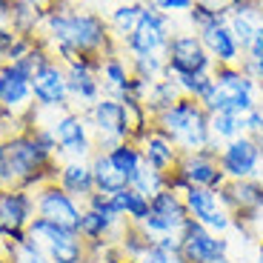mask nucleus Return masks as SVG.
<instances>
[{
	"mask_svg": "<svg viewBox=\"0 0 263 263\" xmlns=\"http://www.w3.org/2000/svg\"><path fill=\"white\" fill-rule=\"evenodd\" d=\"M166 78H172L178 83L183 98H195L203 103V98L212 89V74H186V72H166Z\"/></svg>",
	"mask_w": 263,
	"mask_h": 263,
	"instance_id": "35",
	"label": "nucleus"
},
{
	"mask_svg": "<svg viewBox=\"0 0 263 263\" xmlns=\"http://www.w3.org/2000/svg\"><path fill=\"white\" fill-rule=\"evenodd\" d=\"M189 220L192 217L186 212L183 195L180 192H172V189H163L149 200V215H146V220L140 226L155 240V237H163V235H180Z\"/></svg>",
	"mask_w": 263,
	"mask_h": 263,
	"instance_id": "13",
	"label": "nucleus"
},
{
	"mask_svg": "<svg viewBox=\"0 0 263 263\" xmlns=\"http://www.w3.org/2000/svg\"><path fill=\"white\" fill-rule=\"evenodd\" d=\"M37 217L34 192L23 186H0V240H23Z\"/></svg>",
	"mask_w": 263,
	"mask_h": 263,
	"instance_id": "11",
	"label": "nucleus"
},
{
	"mask_svg": "<svg viewBox=\"0 0 263 263\" xmlns=\"http://www.w3.org/2000/svg\"><path fill=\"white\" fill-rule=\"evenodd\" d=\"M83 263H106V260H103V257H100V255H89V257H86Z\"/></svg>",
	"mask_w": 263,
	"mask_h": 263,
	"instance_id": "45",
	"label": "nucleus"
},
{
	"mask_svg": "<svg viewBox=\"0 0 263 263\" xmlns=\"http://www.w3.org/2000/svg\"><path fill=\"white\" fill-rule=\"evenodd\" d=\"M14 40H17V32L9 23H0V66L9 63V52H12Z\"/></svg>",
	"mask_w": 263,
	"mask_h": 263,
	"instance_id": "42",
	"label": "nucleus"
},
{
	"mask_svg": "<svg viewBox=\"0 0 263 263\" xmlns=\"http://www.w3.org/2000/svg\"><path fill=\"white\" fill-rule=\"evenodd\" d=\"M26 120H29V126H34V123L49 126L60 160H89L95 152H98L95 135H92V129H89V120H86V115L78 112V109L43 112V109L34 106Z\"/></svg>",
	"mask_w": 263,
	"mask_h": 263,
	"instance_id": "3",
	"label": "nucleus"
},
{
	"mask_svg": "<svg viewBox=\"0 0 263 263\" xmlns=\"http://www.w3.org/2000/svg\"><path fill=\"white\" fill-rule=\"evenodd\" d=\"M0 23H9V0H0Z\"/></svg>",
	"mask_w": 263,
	"mask_h": 263,
	"instance_id": "44",
	"label": "nucleus"
},
{
	"mask_svg": "<svg viewBox=\"0 0 263 263\" xmlns=\"http://www.w3.org/2000/svg\"><path fill=\"white\" fill-rule=\"evenodd\" d=\"M223 183H226V175L217 163V146L183 152L178 166L166 172V189L180 192V195L192 186H197V189H220Z\"/></svg>",
	"mask_w": 263,
	"mask_h": 263,
	"instance_id": "6",
	"label": "nucleus"
},
{
	"mask_svg": "<svg viewBox=\"0 0 263 263\" xmlns=\"http://www.w3.org/2000/svg\"><path fill=\"white\" fill-rule=\"evenodd\" d=\"M54 183L60 186L63 192H69L72 197L83 200L95 195V178H92V166L89 160H60L58 163V175H54Z\"/></svg>",
	"mask_w": 263,
	"mask_h": 263,
	"instance_id": "25",
	"label": "nucleus"
},
{
	"mask_svg": "<svg viewBox=\"0 0 263 263\" xmlns=\"http://www.w3.org/2000/svg\"><path fill=\"white\" fill-rule=\"evenodd\" d=\"M257 3H260V9H263V0H257Z\"/></svg>",
	"mask_w": 263,
	"mask_h": 263,
	"instance_id": "54",
	"label": "nucleus"
},
{
	"mask_svg": "<svg viewBox=\"0 0 263 263\" xmlns=\"http://www.w3.org/2000/svg\"><path fill=\"white\" fill-rule=\"evenodd\" d=\"M226 209L232 212L237 223H246L252 232H257L263 220V180L249 178V180H226L220 186Z\"/></svg>",
	"mask_w": 263,
	"mask_h": 263,
	"instance_id": "14",
	"label": "nucleus"
},
{
	"mask_svg": "<svg viewBox=\"0 0 263 263\" xmlns=\"http://www.w3.org/2000/svg\"><path fill=\"white\" fill-rule=\"evenodd\" d=\"M83 115L89 120V129L95 135V146L98 149L109 152L112 146L123 143V140H135V123H132L129 109L123 106V100L103 95Z\"/></svg>",
	"mask_w": 263,
	"mask_h": 263,
	"instance_id": "7",
	"label": "nucleus"
},
{
	"mask_svg": "<svg viewBox=\"0 0 263 263\" xmlns=\"http://www.w3.org/2000/svg\"><path fill=\"white\" fill-rule=\"evenodd\" d=\"M220 17H226V9H209V6H203V3H195V6L189 9V14H186V26H189L192 32H200V29L217 23Z\"/></svg>",
	"mask_w": 263,
	"mask_h": 263,
	"instance_id": "38",
	"label": "nucleus"
},
{
	"mask_svg": "<svg viewBox=\"0 0 263 263\" xmlns=\"http://www.w3.org/2000/svg\"><path fill=\"white\" fill-rule=\"evenodd\" d=\"M118 3H143V0H118Z\"/></svg>",
	"mask_w": 263,
	"mask_h": 263,
	"instance_id": "50",
	"label": "nucleus"
},
{
	"mask_svg": "<svg viewBox=\"0 0 263 263\" xmlns=\"http://www.w3.org/2000/svg\"><path fill=\"white\" fill-rule=\"evenodd\" d=\"M260 100V83L252 74H246L240 66H215L212 72V89L203 98V109L209 115L229 112L246 115Z\"/></svg>",
	"mask_w": 263,
	"mask_h": 263,
	"instance_id": "5",
	"label": "nucleus"
},
{
	"mask_svg": "<svg viewBox=\"0 0 263 263\" xmlns=\"http://www.w3.org/2000/svg\"><path fill=\"white\" fill-rule=\"evenodd\" d=\"M240 129H243V135H249V138H257L263 132V109L260 106H255V109H249L246 115H240Z\"/></svg>",
	"mask_w": 263,
	"mask_h": 263,
	"instance_id": "41",
	"label": "nucleus"
},
{
	"mask_svg": "<svg viewBox=\"0 0 263 263\" xmlns=\"http://www.w3.org/2000/svg\"><path fill=\"white\" fill-rule=\"evenodd\" d=\"M58 163V146H54L49 126L34 123L6 138L3 160H0V186H23L34 192L43 183L54 180Z\"/></svg>",
	"mask_w": 263,
	"mask_h": 263,
	"instance_id": "2",
	"label": "nucleus"
},
{
	"mask_svg": "<svg viewBox=\"0 0 263 263\" xmlns=\"http://www.w3.org/2000/svg\"><path fill=\"white\" fill-rule=\"evenodd\" d=\"M49 52L60 63H72L80 54H95L103 58L109 52H118L106 14L92 6H74L72 0L66 3H52L43 23V34Z\"/></svg>",
	"mask_w": 263,
	"mask_h": 263,
	"instance_id": "1",
	"label": "nucleus"
},
{
	"mask_svg": "<svg viewBox=\"0 0 263 263\" xmlns=\"http://www.w3.org/2000/svg\"><path fill=\"white\" fill-rule=\"evenodd\" d=\"M209 135H212V146H220L229 143V140L240 138L243 129H240V118L237 115H229V112H215L209 115Z\"/></svg>",
	"mask_w": 263,
	"mask_h": 263,
	"instance_id": "34",
	"label": "nucleus"
},
{
	"mask_svg": "<svg viewBox=\"0 0 263 263\" xmlns=\"http://www.w3.org/2000/svg\"><path fill=\"white\" fill-rule=\"evenodd\" d=\"M3 143H6V135L0 132V160H3Z\"/></svg>",
	"mask_w": 263,
	"mask_h": 263,
	"instance_id": "48",
	"label": "nucleus"
},
{
	"mask_svg": "<svg viewBox=\"0 0 263 263\" xmlns=\"http://www.w3.org/2000/svg\"><path fill=\"white\" fill-rule=\"evenodd\" d=\"M183 203L195 223L206 226L217 235H229L232 226H235V217L226 209L220 189H197V186H192V189L183 192Z\"/></svg>",
	"mask_w": 263,
	"mask_h": 263,
	"instance_id": "15",
	"label": "nucleus"
},
{
	"mask_svg": "<svg viewBox=\"0 0 263 263\" xmlns=\"http://www.w3.org/2000/svg\"><path fill=\"white\" fill-rule=\"evenodd\" d=\"M98 78L100 86H103V95L106 98H118L123 100L132 89V80H135V72H132V63L123 52H109L100 58L98 63Z\"/></svg>",
	"mask_w": 263,
	"mask_h": 263,
	"instance_id": "23",
	"label": "nucleus"
},
{
	"mask_svg": "<svg viewBox=\"0 0 263 263\" xmlns=\"http://www.w3.org/2000/svg\"><path fill=\"white\" fill-rule=\"evenodd\" d=\"M0 252L6 255L9 263H54L52 257L43 249H37L29 237H23V240H3V243H0Z\"/></svg>",
	"mask_w": 263,
	"mask_h": 263,
	"instance_id": "33",
	"label": "nucleus"
},
{
	"mask_svg": "<svg viewBox=\"0 0 263 263\" xmlns=\"http://www.w3.org/2000/svg\"><path fill=\"white\" fill-rule=\"evenodd\" d=\"M109 158H112V163L118 166V172L129 180V183L140 172V166H143V152H140V146L135 143V140H123V143L112 146V149H109Z\"/></svg>",
	"mask_w": 263,
	"mask_h": 263,
	"instance_id": "32",
	"label": "nucleus"
},
{
	"mask_svg": "<svg viewBox=\"0 0 263 263\" xmlns=\"http://www.w3.org/2000/svg\"><path fill=\"white\" fill-rule=\"evenodd\" d=\"M46 3H49V6H52V3H66V0H46Z\"/></svg>",
	"mask_w": 263,
	"mask_h": 263,
	"instance_id": "51",
	"label": "nucleus"
},
{
	"mask_svg": "<svg viewBox=\"0 0 263 263\" xmlns=\"http://www.w3.org/2000/svg\"><path fill=\"white\" fill-rule=\"evenodd\" d=\"M0 109L17 118H29V112L34 109L32 72H26L20 63L0 66Z\"/></svg>",
	"mask_w": 263,
	"mask_h": 263,
	"instance_id": "19",
	"label": "nucleus"
},
{
	"mask_svg": "<svg viewBox=\"0 0 263 263\" xmlns=\"http://www.w3.org/2000/svg\"><path fill=\"white\" fill-rule=\"evenodd\" d=\"M138 263H186V260H183L180 252H166V249H160V246L152 240V246L138 257Z\"/></svg>",
	"mask_w": 263,
	"mask_h": 263,
	"instance_id": "40",
	"label": "nucleus"
},
{
	"mask_svg": "<svg viewBox=\"0 0 263 263\" xmlns=\"http://www.w3.org/2000/svg\"><path fill=\"white\" fill-rule=\"evenodd\" d=\"M135 143L140 146V152H143V163L152 166V169H158V172H163V175L175 169L178 160H180V155H183V152L175 146V140L166 138L155 123H152L149 129L140 132L138 138H135Z\"/></svg>",
	"mask_w": 263,
	"mask_h": 263,
	"instance_id": "21",
	"label": "nucleus"
},
{
	"mask_svg": "<svg viewBox=\"0 0 263 263\" xmlns=\"http://www.w3.org/2000/svg\"><path fill=\"white\" fill-rule=\"evenodd\" d=\"M257 83H260V98H263V80H257Z\"/></svg>",
	"mask_w": 263,
	"mask_h": 263,
	"instance_id": "52",
	"label": "nucleus"
},
{
	"mask_svg": "<svg viewBox=\"0 0 263 263\" xmlns=\"http://www.w3.org/2000/svg\"><path fill=\"white\" fill-rule=\"evenodd\" d=\"M109 197H112L115 212L123 217L126 223H143L146 215H149V197L135 192L132 186H126V189L115 192V195H109Z\"/></svg>",
	"mask_w": 263,
	"mask_h": 263,
	"instance_id": "29",
	"label": "nucleus"
},
{
	"mask_svg": "<svg viewBox=\"0 0 263 263\" xmlns=\"http://www.w3.org/2000/svg\"><path fill=\"white\" fill-rule=\"evenodd\" d=\"M197 34H200V40H203L206 52L212 54L215 66H240L243 49H240V43H237L235 32L229 29L226 17H220L217 23H212V26L200 29Z\"/></svg>",
	"mask_w": 263,
	"mask_h": 263,
	"instance_id": "22",
	"label": "nucleus"
},
{
	"mask_svg": "<svg viewBox=\"0 0 263 263\" xmlns=\"http://www.w3.org/2000/svg\"><path fill=\"white\" fill-rule=\"evenodd\" d=\"M257 263H263V240L257 243Z\"/></svg>",
	"mask_w": 263,
	"mask_h": 263,
	"instance_id": "47",
	"label": "nucleus"
},
{
	"mask_svg": "<svg viewBox=\"0 0 263 263\" xmlns=\"http://www.w3.org/2000/svg\"><path fill=\"white\" fill-rule=\"evenodd\" d=\"M240 69L246 74H252L255 80H263V26L257 29L255 40L243 49V58H240Z\"/></svg>",
	"mask_w": 263,
	"mask_h": 263,
	"instance_id": "37",
	"label": "nucleus"
},
{
	"mask_svg": "<svg viewBox=\"0 0 263 263\" xmlns=\"http://www.w3.org/2000/svg\"><path fill=\"white\" fill-rule=\"evenodd\" d=\"M0 112H3V109H0Z\"/></svg>",
	"mask_w": 263,
	"mask_h": 263,
	"instance_id": "55",
	"label": "nucleus"
},
{
	"mask_svg": "<svg viewBox=\"0 0 263 263\" xmlns=\"http://www.w3.org/2000/svg\"><path fill=\"white\" fill-rule=\"evenodd\" d=\"M49 14L46 0H9V26L17 34L40 37Z\"/></svg>",
	"mask_w": 263,
	"mask_h": 263,
	"instance_id": "24",
	"label": "nucleus"
},
{
	"mask_svg": "<svg viewBox=\"0 0 263 263\" xmlns=\"http://www.w3.org/2000/svg\"><path fill=\"white\" fill-rule=\"evenodd\" d=\"M183 98L180 95V89H178V83L172 78H158L155 83L149 86V92H146V100H143V106H146V112L155 118V115H160V112H166L172 103H178V100Z\"/></svg>",
	"mask_w": 263,
	"mask_h": 263,
	"instance_id": "30",
	"label": "nucleus"
},
{
	"mask_svg": "<svg viewBox=\"0 0 263 263\" xmlns=\"http://www.w3.org/2000/svg\"><path fill=\"white\" fill-rule=\"evenodd\" d=\"M226 6H237V3H249V0H223Z\"/></svg>",
	"mask_w": 263,
	"mask_h": 263,
	"instance_id": "49",
	"label": "nucleus"
},
{
	"mask_svg": "<svg viewBox=\"0 0 263 263\" xmlns=\"http://www.w3.org/2000/svg\"><path fill=\"white\" fill-rule=\"evenodd\" d=\"M143 12L146 3H115L112 9H106V23H109V32H112L118 46L140 26Z\"/></svg>",
	"mask_w": 263,
	"mask_h": 263,
	"instance_id": "27",
	"label": "nucleus"
},
{
	"mask_svg": "<svg viewBox=\"0 0 263 263\" xmlns=\"http://www.w3.org/2000/svg\"><path fill=\"white\" fill-rule=\"evenodd\" d=\"M32 95H34V106L43 109V112H66V109H72L66 66L54 54L32 74Z\"/></svg>",
	"mask_w": 263,
	"mask_h": 263,
	"instance_id": "12",
	"label": "nucleus"
},
{
	"mask_svg": "<svg viewBox=\"0 0 263 263\" xmlns=\"http://www.w3.org/2000/svg\"><path fill=\"white\" fill-rule=\"evenodd\" d=\"M100 58L95 54H80L78 60L66 63V78H69V95H72V109L86 112L92 103L103 98V86L98 78Z\"/></svg>",
	"mask_w": 263,
	"mask_h": 263,
	"instance_id": "20",
	"label": "nucleus"
},
{
	"mask_svg": "<svg viewBox=\"0 0 263 263\" xmlns=\"http://www.w3.org/2000/svg\"><path fill=\"white\" fill-rule=\"evenodd\" d=\"M155 243L166 252H180V235H163V237H155Z\"/></svg>",
	"mask_w": 263,
	"mask_h": 263,
	"instance_id": "43",
	"label": "nucleus"
},
{
	"mask_svg": "<svg viewBox=\"0 0 263 263\" xmlns=\"http://www.w3.org/2000/svg\"><path fill=\"white\" fill-rule=\"evenodd\" d=\"M257 152H260V160H263V132H260V135H257Z\"/></svg>",
	"mask_w": 263,
	"mask_h": 263,
	"instance_id": "46",
	"label": "nucleus"
},
{
	"mask_svg": "<svg viewBox=\"0 0 263 263\" xmlns=\"http://www.w3.org/2000/svg\"><path fill=\"white\" fill-rule=\"evenodd\" d=\"M229 235H217L195 220H189L186 229L180 232V255L186 263H220L229 257Z\"/></svg>",
	"mask_w": 263,
	"mask_h": 263,
	"instance_id": "17",
	"label": "nucleus"
},
{
	"mask_svg": "<svg viewBox=\"0 0 263 263\" xmlns=\"http://www.w3.org/2000/svg\"><path fill=\"white\" fill-rule=\"evenodd\" d=\"M143 3L155 6L158 12L169 14V17H186V14H189V9L195 6L197 0H143Z\"/></svg>",
	"mask_w": 263,
	"mask_h": 263,
	"instance_id": "39",
	"label": "nucleus"
},
{
	"mask_svg": "<svg viewBox=\"0 0 263 263\" xmlns=\"http://www.w3.org/2000/svg\"><path fill=\"white\" fill-rule=\"evenodd\" d=\"M26 237L37 249L46 252L54 263H83L89 257V243L80 237V232L49 223L43 217H34L29 223Z\"/></svg>",
	"mask_w": 263,
	"mask_h": 263,
	"instance_id": "8",
	"label": "nucleus"
},
{
	"mask_svg": "<svg viewBox=\"0 0 263 263\" xmlns=\"http://www.w3.org/2000/svg\"><path fill=\"white\" fill-rule=\"evenodd\" d=\"M0 243H3V240H0Z\"/></svg>",
	"mask_w": 263,
	"mask_h": 263,
	"instance_id": "56",
	"label": "nucleus"
},
{
	"mask_svg": "<svg viewBox=\"0 0 263 263\" xmlns=\"http://www.w3.org/2000/svg\"><path fill=\"white\" fill-rule=\"evenodd\" d=\"M34 209H37V217H43L49 223L66 226V229H74V232L80 229L83 200H78L69 192H63L54 180H49L40 189H34Z\"/></svg>",
	"mask_w": 263,
	"mask_h": 263,
	"instance_id": "16",
	"label": "nucleus"
},
{
	"mask_svg": "<svg viewBox=\"0 0 263 263\" xmlns=\"http://www.w3.org/2000/svg\"><path fill=\"white\" fill-rule=\"evenodd\" d=\"M132 189L135 192H140V195H146L152 200V197L158 195V192H163L166 189V175L163 172H158V169H152V166H140V172L132 178Z\"/></svg>",
	"mask_w": 263,
	"mask_h": 263,
	"instance_id": "36",
	"label": "nucleus"
},
{
	"mask_svg": "<svg viewBox=\"0 0 263 263\" xmlns=\"http://www.w3.org/2000/svg\"><path fill=\"white\" fill-rule=\"evenodd\" d=\"M226 23L229 29L235 32L240 49H246L255 40L257 29L263 26V9L257 0H249V3H237V6H229L226 9Z\"/></svg>",
	"mask_w": 263,
	"mask_h": 263,
	"instance_id": "26",
	"label": "nucleus"
},
{
	"mask_svg": "<svg viewBox=\"0 0 263 263\" xmlns=\"http://www.w3.org/2000/svg\"><path fill=\"white\" fill-rule=\"evenodd\" d=\"M178 23L175 17L169 14L158 12L155 6L146 3V12H143V20H140V26L129 34V37L120 43V52L126 54L129 60L135 58H149V54H166V46H169L172 34L178 32Z\"/></svg>",
	"mask_w": 263,
	"mask_h": 263,
	"instance_id": "9",
	"label": "nucleus"
},
{
	"mask_svg": "<svg viewBox=\"0 0 263 263\" xmlns=\"http://www.w3.org/2000/svg\"><path fill=\"white\" fill-rule=\"evenodd\" d=\"M115 246H118V252H120L123 260H138V257L152 246V237L146 235V229L140 223H123Z\"/></svg>",
	"mask_w": 263,
	"mask_h": 263,
	"instance_id": "31",
	"label": "nucleus"
},
{
	"mask_svg": "<svg viewBox=\"0 0 263 263\" xmlns=\"http://www.w3.org/2000/svg\"><path fill=\"white\" fill-rule=\"evenodd\" d=\"M152 123L158 126L166 138L175 140V146L180 152H197V149H209L212 146L209 112L195 98H180L166 112L155 115Z\"/></svg>",
	"mask_w": 263,
	"mask_h": 263,
	"instance_id": "4",
	"label": "nucleus"
},
{
	"mask_svg": "<svg viewBox=\"0 0 263 263\" xmlns=\"http://www.w3.org/2000/svg\"><path fill=\"white\" fill-rule=\"evenodd\" d=\"M217 163L223 169L226 180H249V178H260L263 160L257 152V140L249 135L229 140L217 149Z\"/></svg>",
	"mask_w": 263,
	"mask_h": 263,
	"instance_id": "18",
	"label": "nucleus"
},
{
	"mask_svg": "<svg viewBox=\"0 0 263 263\" xmlns=\"http://www.w3.org/2000/svg\"><path fill=\"white\" fill-rule=\"evenodd\" d=\"M89 166H92V178H95V189L103 192V195H115V192L126 189L129 186V180L123 178L118 172V166L112 163V158H109V152L98 149L89 158Z\"/></svg>",
	"mask_w": 263,
	"mask_h": 263,
	"instance_id": "28",
	"label": "nucleus"
},
{
	"mask_svg": "<svg viewBox=\"0 0 263 263\" xmlns=\"http://www.w3.org/2000/svg\"><path fill=\"white\" fill-rule=\"evenodd\" d=\"M120 263H138V260H120Z\"/></svg>",
	"mask_w": 263,
	"mask_h": 263,
	"instance_id": "53",
	"label": "nucleus"
},
{
	"mask_svg": "<svg viewBox=\"0 0 263 263\" xmlns=\"http://www.w3.org/2000/svg\"><path fill=\"white\" fill-rule=\"evenodd\" d=\"M166 72H186V74H212L215 60L206 52L200 34L189 26H180L172 34L166 46Z\"/></svg>",
	"mask_w": 263,
	"mask_h": 263,
	"instance_id": "10",
	"label": "nucleus"
}]
</instances>
